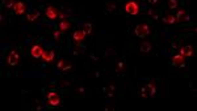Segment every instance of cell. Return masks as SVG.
I'll return each instance as SVG.
<instances>
[{
    "mask_svg": "<svg viewBox=\"0 0 197 111\" xmlns=\"http://www.w3.org/2000/svg\"><path fill=\"white\" fill-rule=\"evenodd\" d=\"M84 38H86V33H84L83 29H80V30H76L74 33V39L76 41V42H80V41H83Z\"/></svg>",
    "mask_w": 197,
    "mask_h": 111,
    "instance_id": "11",
    "label": "cell"
},
{
    "mask_svg": "<svg viewBox=\"0 0 197 111\" xmlns=\"http://www.w3.org/2000/svg\"><path fill=\"white\" fill-rule=\"evenodd\" d=\"M184 63H185V59H184V56L180 55V54H179V55H175L172 58V64L176 65V67H183Z\"/></svg>",
    "mask_w": 197,
    "mask_h": 111,
    "instance_id": "9",
    "label": "cell"
},
{
    "mask_svg": "<svg viewBox=\"0 0 197 111\" xmlns=\"http://www.w3.org/2000/svg\"><path fill=\"white\" fill-rule=\"evenodd\" d=\"M41 58H42L45 62H51L53 59H54V51H43Z\"/></svg>",
    "mask_w": 197,
    "mask_h": 111,
    "instance_id": "12",
    "label": "cell"
},
{
    "mask_svg": "<svg viewBox=\"0 0 197 111\" xmlns=\"http://www.w3.org/2000/svg\"><path fill=\"white\" fill-rule=\"evenodd\" d=\"M148 1H150V3H152V4H154V3H157L158 0H148Z\"/></svg>",
    "mask_w": 197,
    "mask_h": 111,
    "instance_id": "25",
    "label": "cell"
},
{
    "mask_svg": "<svg viewBox=\"0 0 197 111\" xmlns=\"http://www.w3.org/2000/svg\"><path fill=\"white\" fill-rule=\"evenodd\" d=\"M83 30L86 34H91L92 33V25L91 24H84L83 25Z\"/></svg>",
    "mask_w": 197,
    "mask_h": 111,
    "instance_id": "18",
    "label": "cell"
},
{
    "mask_svg": "<svg viewBox=\"0 0 197 111\" xmlns=\"http://www.w3.org/2000/svg\"><path fill=\"white\" fill-rule=\"evenodd\" d=\"M183 20H184V21H187L188 20V15H187V12H185V11H179L177 12V16H176V21H183Z\"/></svg>",
    "mask_w": 197,
    "mask_h": 111,
    "instance_id": "13",
    "label": "cell"
},
{
    "mask_svg": "<svg viewBox=\"0 0 197 111\" xmlns=\"http://www.w3.org/2000/svg\"><path fill=\"white\" fill-rule=\"evenodd\" d=\"M125 11H126V13H129V15H138L139 7L136 1H129V3H126V5H125Z\"/></svg>",
    "mask_w": 197,
    "mask_h": 111,
    "instance_id": "4",
    "label": "cell"
},
{
    "mask_svg": "<svg viewBox=\"0 0 197 111\" xmlns=\"http://www.w3.org/2000/svg\"><path fill=\"white\" fill-rule=\"evenodd\" d=\"M58 17H59V19H65V17H66V13L59 12V13H58Z\"/></svg>",
    "mask_w": 197,
    "mask_h": 111,
    "instance_id": "24",
    "label": "cell"
},
{
    "mask_svg": "<svg viewBox=\"0 0 197 111\" xmlns=\"http://www.w3.org/2000/svg\"><path fill=\"white\" fill-rule=\"evenodd\" d=\"M47 102H49V105L53 106V107L59 106L61 105V97H59V94H57L55 92H50L49 94H47Z\"/></svg>",
    "mask_w": 197,
    "mask_h": 111,
    "instance_id": "3",
    "label": "cell"
},
{
    "mask_svg": "<svg viewBox=\"0 0 197 111\" xmlns=\"http://www.w3.org/2000/svg\"><path fill=\"white\" fill-rule=\"evenodd\" d=\"M40 17V12H32L28 13V21H36Z\"/></svg>",
    "mask_w": 197,
    "mask_h": 111,
    "instance_id": "17",
    "label": "cell"
},
{
    "mask_svg": "<svg viewBox=\"0 0 197 111\" xmlns=\"http://www.w3.org/2000/svg\"><path fill=\"white\" fill-rule=\"evenodd\" d=\"M20 60V55L17 51H12V53L8 55V64L9 65H17Z\"/></svg>",
    "mask_w": 197,
    "mask_h": 111,
    "instance_id": "5",
    "label": "cell"
},
{
    "mask_svg": "<svg viewBox=\"0 0 197 111\" xmlns=\"http://www.w3.org/2000/svg\"><path fill=\"white\" fill-rule=\"evenodd\" d=\"M71 67H72L71 64H67V65H65V67L62 68V71H67V69H71Z\"/></svg>",
    "mask_w": 197,
    "mask_h": 111,
    "instance_id": "22",
    "label": "cell"
},
{
    "mask_svg": "<svg viewBox=\"0 0 197 111\" xmlns=\"http://www.w3.org/2000/svg\"><path fill=\"white\" fill-rule=\"evenodd\" d=\"M59 37H61V31H55V33H54V38H55V39L58 41Z\"/></svg>",
    "mask_w": 197,
    "mask_h": 111,
    "instance_id": "21",
    "label": "cell"
},
{
    "mask_svg": "<svg viewBox=\"0 0 197 111\" xmlns=\"http://www.w3.org/2000/svg\"><path fill=\"white\" fill-rule=\"evenodd\" d=\"M151 51V43L150 42H143L141 45V53H150Z\"/></svg>",
    "mask_w": 197,
    "mask_h": 111,
    "instance_id": "15",
    "label": "cell"
},
{
    "mask_svg": "<svg viewBox=\"0 0 197 111\" xmlns=\"http://www.w3.org/2000/svg\"><path fill=\"white\" fill-rule=\"evenodd\" d=\"M123 68V64H122V62H118V65H117V69L118 71H121V69H122Z\"/></svg>",
    "mask_w": 197,
    "mask_h": 111,
    "instance_id": "23",
    "label": "cell"
},
{
    "mask_svg": "<svg viewBox=\"0 0 197 111\" xmlns=\"http://www.w3.org/2000/svg\"><path fill=\"white\" fill-rule=\"evenodd\" d=\"M177 7V0H168V8L169 9H175Z\"/></svg>",
    "mask_w": 197,
    "mask_h": 111,
    "instance_id": "19",
    "label": "cell"
},
{
    "mask_svg": "<svg viewBox=\"0 0 197 111\" xmlns=\"http://www.w3.org/2000/svg\"><path fill=\"white\" fill-rule=\"evenodd\" d=\"M180 55H183L185 58V56H192L193 55V47L192 46H184V47H181L180 49Z\"/></svg>",
    "mask_w": 197,
    "mask_h": 111,
    "instance_id": "10",
    "label": "cell"
},
{
    "mask_svg": "<svg viewBox=\"0 0 197 111\" xmlns=\"http://www.w3.org/2000/svg\"><path fill=\"white\" fill-rule=\"evenodd\" d=\"M155 93H157V86H155L154 82L147 84V85H145V86L141 89V96L145 97V98H147V97H152Z\"/></svg>",
    "mask_w": 197,
    "mask_h": 111,
    "instance_id": "1",
    "label": "cell"
},
{
    "mask_svg": "<svg viewBox=\"0 0 197 111\" xmlns=\"http://www.w3.org/2000/svg\"><path fill=\"white\" fill-rule=\"evenodd\" d=\"M58 11H57V8H54V7L49 5L46 7V17L50 20H55L57 17H58Z\"/></svg>",
    "mask_w": 197,
    "mask_h": 111,
    "instance_id": "6",
    "label": "cell"
},
{
    "mask_svg": "<svg viewBox=\"0 0 197 111\" xmlns=\"http://www.w3.org/2000/svg\"><path fill=\"white\" fill-rule=\"evenodd\" d=\"M63 67H65V60H59L58 62V68H61L62 69Z\"/></svg>",
    "mask_w": 197,
    "mask_h": 111,
    "instance_id": "20",
    "label": "cell"
},
{
    "mask_svg": "<svg viewBox=\"0 0 197 111\" xmlns=\"http://www.w3.org/2000/svg\"><path fill=\"white\" fill-rule=\"evenodd\" d=\"M150 31L151 30H150V26H148V25L142 24V25H138L136 28V35L139 38H143V37H146V35H148Z\"/></svg>",
    "mask_w": 197,
    "mask_h": 111,
    "instance_id": "2",
    "label": "cell"
},
{
    "mask_svg": "<svg viewBox=\"0 0 197 111\" xmlns=\"http://www.w3.org/2000/svg\"><path fill=\"white\" fill-rule=\"evenodd\" d=\"M163 21L166 22V24H175V22H176V17L173 15H166L163 17Z\"/></svg>",
    "mask_w": 197,
    "mask_h": 111,
    "instance_id": "14",
    "label": "cell"
},
{
    "mask_svg": "<svg viewBox=\"0 0 197 111\" xmlns=\"http://www.w3.org/2000/svg\"><path fill=\"white\" fill-rule=\"evenodd\" d=\"M71 28V24L67 21H62L61 24H59V29H61V31H65V30H68V29Z\"/></svg>",
    "mask_w": 197,
    "mask_h": 111,
    "instance_id": "16",
    "label": "cell"
},
{
    "mask_svg": "<svg viewBox=\"0 0 197 111\" xmlns=\"http://www.w3.org/2000/svg\"><path fill=\"white\" fill-rule=\"evenodd\" d=\"M42 53H43V49L40 46V45H36V46H33V47H32V50H30L32 56H33V58H36V59L41 58V56H42Z\"/></svg>",
    "mask_w": 197,
    "mask_h": 111,
    "instance_id": "8",
    "label": "cell"
},
{
    "mask_svg": "<svg viewBox=\"0 0 197 111\" xmlns=\"http://www.w3.org/2000/svg\"><path fill=\"white\" fill-rule=\"evenodd\" d=\"M13 11H15L16 15H22V13L26 11V7L22 1H16L15 5H13Z\"/></svg>",
    "mask_w": 197,
    "mask_h": 111,
    "instance_id": "7",
    "label": "cell"
}]
</instances>
